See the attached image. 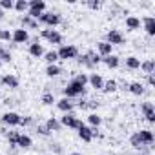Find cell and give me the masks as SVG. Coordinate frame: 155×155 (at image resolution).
<instances>
[{"instance_id":"cell-7","label":"cell","mask_w":155,"mask_h":155,"mask_svg":"<svg viewBox=\"0 0 155 155\" xmlns=\"http://www.w3.org/2000/svg\"><path fill=\"white\" fill-rule=\"evenodd\" d=\"M11 42L17 46V44H26V42H29V33H28V29H24V28H17L15 31H11Z\"/></svg>"},{"instance_id":"cell-16","label":"cell","mask_w":155,"mask_h":155,"mask_svg":"<svg viewBox=\"0 0 155 155\" xmlns=\"http://www.w3.org/2000/svg\"><path fill=\"white\" fill-rule=\"evenodd\" d=\"M124 24H126V28H128L130 31H139V29H140V18H139V17H135V15L126 17Z\"/></svg>"},{"instance_id":"cell-27","label":"cell","mask_w":155,"mask_h":155,"mask_svg":"<svg viewBox=\"0 0 155 155\" xmlns=\"http://www.w3.org/2000/svg\"><path fill=\"white\" fill-rule=\"evenodd\" d=\"M28 6H29V9L38 11V13H44L46 11V2H44V0H29Z\"/></svg>"},{"instance_id":"cell-15","label":"cell","mask_w":155,"mask_h":155,"mask_svg":"<svg viewBox=\"0 0 155 155\" xmlns=\"http://www.w3.org/2000/svg\"><path fill=\"white\" fill-rule=\"evenodd\" d=\"M128 91H130L131 95H135V97H142V95L146 93V88H144L142 82H130V84H128Z\"/></svg>"},{"instance_id":"cell-23","label":"cell","mask_w":155,"mask_h":155,"mask_svg":"<svg viewBox=\"0 0 155 155\" xmlns=\"http://www.w3.org/2000/svg\"><path fill=\"white\" fill-rule=\"evenodd\" d=\"M20 22H22V28H24V29H38V20H33V18L28 17V15H24V17L20 18Z\"/></svg>"},{"instance_id":"cell-12","label":"cell","mask_w":155,"mask_h":155,"mask_svg":"<svg viewBox=\"0 0 155 155\" xmlns=\"http://www.w3.org/2000/svg\"><path fill=\"white\" fill-rule=\"evenodd\" d=\"M88 84H90L93 90L101 91V90H102V86H104V79H102L99 73H91V75L88 77Z\"/></svg>"},{"instance_id":"cell-37","label":"cell","mask_w":155,"mask_h":155,"mask_svg":"<svg viewBox=\"0 0 155 155\" xmlns=\"http://www.w3.org/2000/svg\"><path fill=\"white\" fill-rule=\"evenodd\" d=\"M13 8H15L13 0H0V9H2V11H11Z\"/></svg>"},{"instance_id":"cell-34","label":"cell","mask_w":155,"mask_h":155,"mask_svg":"<svg viewBox=\"0 0 155 155\" xmlns=\"http://www.w3.org/2000/svg\"><path fill=\"white\" fill-rule=\"evenodd\" d=\"M44 60L48 62V66H49V64H57V60H58L57 51H53V49H51V51H46V53H44Z\"/></svg>"},{"instance_id":"cell-19","label":"cell","mask_w":155,"mask_h":155,"mask_svg":"<svg viewBox=\"0 0 155 155\" xmlns=\"http://www.w3.org/2000/svg\"><path fill=\"white\" fill-rule=\"evenodd\" d=\"M28 51H29V55H31L33 58H40V57H44V53H46L40 42H37V44H29Z\"/></svg>"},{"instance_id":"cell-31","label":"cell","mask_w":155,"mask_h":155,"mask_svg":"<svg viewBox=\"0 0 155 155\" xmlns=\"http://www.w3.org/2000/svg\"><path fill=\"white\" fill-rule=\"evenodd\" d=\"M77 62H79L81 66H86L88 69H95V66L91 64V60H90L88 53H84V55H79V57H77Z\"/></svg>"},{"instance_id":"cell-25","label":"cell","mask_w":155,"mask_h":155,"mask_svg":"<svg viewBox=\"0 0 155 155\" xmlns=\"http://www.w3.org/2000/svg\"><path fill=\"white\" fill-rule=\"evenodd\" d=\"M64 73V69L60 68V66H57V64H49L48 68H46V75L49 77V79H55V77H58V75H62Z\"/></svg>"},{"instance_id":"cell-13","label":"cell","mask_w":155,"mask_h":155,"mask_svg":"<svg viewBox=\"0 0 155 155\" xmlns=\"http://www.w3.org/2000/svg\"><path fill=\"white\" fill-rule=\"evenodd\" d=\"M137 133H139L140 140L144 142V146H148V148H150V146L153 144V140H155V135H153V131H151V130H146V128H144V130H139Z\"/></svg>"},{"instance_id":"cell-35","label":"cell","mask_w":155,"mask_h":155,"mask_svg":"<svg viewBox=\"0 0 155 155\" xmlns=\"http://www.w3.org/2000/svg\"><path fill=\"white\" fill-rule=\"evenodd\" d=\"M40 102H42L44 106H51V104H53V102H57V101H55V95H53V93L46 91V93L40 97Z\"/></svg>"},{"instance_id":"cell-46","label":"cell","mask_w":155,"mask_h":155,"mask_svg":"<svg viewBox=\"0 0 155 155\" xmlns=\"http://www.w3.org/2000/svg\"><path fill=\"white\" fill-rule=\"evenodd\" d=\"M69 155H82V153H79V151H73V153H69Z\"/></svg>"},{"instance_id":"cell-6","label":"cell","mask_w":155,"mask_h":155,"mask_svg":"<svg viewBox=\"0 0 155 155\" xmlns=\"http://www.w3.org/2000/svg\"><path fill=\"white\" fill-rule=\"evenodd\" d=\"M140 113H142V117H144L150 124L155 122V106H153L151 101H146V102L140 104Z\"/></svg>"},{"instance_id":"cell-3","label":"cell","mask_w":155,"mask_h":155,"mask_svg":"<svg viewBox=\"0 0 155 155\" xmlns=\"http://www.w3.org/2000/svg\"><path fill=\"white\" fill-rule=\"evenodd\" d=\"M58 122L62 124V128H69V130H79L81 124H82V120L77 117L75 113H64Z\"/></svg>"},{"instance_id":"cell-42","label":"cell","mask_w":155,"mask_h":155,"mask_svg":"<svg viewBox=\"0 0 155 155\" xmlns=\"http://www.w3.org/2000/svg\"><path fill=\"white\" fill-rule=\"evenodd\" d=\"M31 124H33V117H31V115H26V117L20 119V126L26 128V126H31Z\"/></svg>"},{"instance_id":"cell-33","label":"cell","mask_w":155,"mask_h":155,"mask_svg":"<svg viewBox=\"0 0 155 155\" xmlns=\"http://www.w3.org/2000/svg\"><path fill=\"white\" fill-rule=\"evenodd\" d=\"M18 131H13V130H9L8 131V135H6V139H8V142H9V146L11 148H15L17 146V142H18Z\"/></svg>"},{"instance_id":"cell-22","label":"cell","mask_w":155,"mask_h":155,"mask_svg":"<svg viewBox=\"0 0 155 155\" xmlns=\"http://www.w3.org/2000/svg\"><path fill=\"white\" fill-rule=\"evenodd\" d=\"M144 75H151V73H155V62L151 60V58H146L144 62H140V68H139Z\"/></svg>"},{"instance_id":"cell-11","label":"cell","mask_w":155,"mask_h":155,"mask_svg":"<svg viewBox=\"0 0 155 155\" xmlns=\"http://www.w3.org/2000/svg\"><path fill=\"white\" fill-rule=\"evenodd\" d=\"M57 108H58L62 113H73V110H75V102H73L71 99L62 97L60 101H57Z\"/></svg>"},{"instance_id":"cell-39","label":"cell","mask_w":155,"mask_h":155,"mask_svg":"<svg viewBox=\"0 0 155 155\" xmlns=\"http://www.w3.org/2000/svg\"><path fill=\"white\" fill-rule=\"evenodd\" d=\"M0 42H11V31L9 29H0Z\"/></svg>"},{"instance_id":"cell-24","label":"cell","mask_w":155,"mask_h":155,"mask_svg":"<svg viewBox=\"0 0 155 155\" xmlns=\"http://www.w3.org/2000/svg\"><path fill=\"white\" fill-rule=\"evenodd\" d=\"M119 90V82L117 81H113V79H110V81H106L104 82V86H102V90L101 91H104L106 95H110V93H115Z\"/></svg>"},{"instance_id":"cell-41","label":"cell","mask_w":155,"mask_h":155,"mask_svg":"<svg viewBox=\"0 0 155 155\" xmlns=\"http://www.w3.org/2000/svg\"><path fill=\"white\" fill-rule=\"evenodd\" d=\"M73 79H75L77 82H81L82 86H86V84H88V75H86V73H79V75H75Z\"/></svg>"},{"instance_id":"cell-32","label":"cell","mask_w":155,"mask_h":155,"mask_svg":"<svg viewBox=\"0 0 155 155\" xmlns=\"http://www.w3.org/2000/svg\"><path fill=\"white\" fill-rule=\"evenodd\" d=\"M13 9H15L17 13H28V9H29V6H28V0H17Z\"/></svg>"},{"instance_id":"cell-44","label":"cell","mask_w":155,"mask_h":155,"mask_svg":"<svg viewBox=\"0 0 155 155\" xmlns=\"http://www.w3.org/2000/svg\"><path fill=\"white\" fill-rule=\"evenodd\" d=\"M51 146V151H55V153H62V146L58 144V142H53V144H49Z\"/></svg>"},{"instance_id":"cell-40","label":"cell","mask_w":155,"mask_h":155,"mask_svg":"<svg viewBox=\"0 0 155 155\" xmlns=\"http://www.w3.org/2000/svg\"><path fill=\"white\" fill-rule=\"evenodd\" d=\"M86 6H88L91 11H99V9H101V6H102V2H99V0H88Z\"/></svg>"},{"instance_id":"cell-9","label":"cell","mask_w":155,"mask_h":155,"mask_svg":"<svg viewBox=\"0 0 155 155\" xmlns=\"http://www.w3.org/2000/svg\"><path fill=\"white\" fill-rule=\"evenodd\" d=\"M20 115L15 113V111H6L2 115V124L4 126H9V128H15V126H20Z\"/></svg>"},{"instance_id":"cell-10","label":"cell","mask_w":155,"mask_h":155,"mask_svg":"<svg viewBox=\"0 0 155 155\" xmlns=\"http://www.w3.org/2000/svg\"><path fill=\"white\" fill-rule=\"evenodd\" d=\"M0 84L6 86V88H9V90H17V88L20 86V81H18V77L8 73V75H4L2 79H0Z\"/></svg>"},{"instance_id":"cell-47","label":"cell","mask_w":155,"mask_h":155,"mask_svg":"<svg viewBox=\"0 0 155 155\" xmlns=\"http://www.w3.org/2000/svg\"><path fill=\"white\" fill-rule=\"evenodd\" d=\"M2 49H4V48H2V46H0V53H2Z\"/></svg>"},{"instance_id":"cell-17","label":"cell","mask_w":155,"mask_h":155,"mask_svg":"<svg viewBox=\"0 0 155 155\" xmlns=\"http://www.w3.org/2000/svg\"><path fill=\"white\" fill-rule=\"evenodd\" d=\"M142 24H144V31H146V35H148V37H153V35H155V18L148 15V17L142 18Z\"/></svg>"},{"instance_id":"cell-18","label":"cell","mask_w":155,"mask_h":155,"mask_svg":"<svg viewBox=\"0 0 155 155\" xmlns=\"http://www.w3.org/2000/svg\"><path fill=\"white\" fill-rule=\"evenodd\" d=\"M97 53H99L101 57L113 55V46H111V44H108L106 40H102V42H97Z\"/></svg>"},{"instance_id":"cell-36","label":"cell","mask_w":155,"mask_h":155,"mask_svg":"<svg viewBox=\"0 0 155 155\" xmlns=\"http://www.w3.org/2000/svg\"><path fill=\"white\" fill-rule=\"evenodd\" d=\"M13 60V55H11V51L9 49H2V53H0V62H6V64H9Z\"/></svg>"},{"instance_id":"cell-14","label":"cell","mask_w":155,"mask_h":155,"mask_svg":"<svg viewBox=\"0 0 155 155\" xmlns=\"http://www.w3.org/2000/svg\"><path fill=\"white\" fill-rule=\"evenodd\" d=\"M79 131V137H81V140H84V142H91L93 140V133H91V128L90 126H86L84 122L81 124V128L77 130Z\"/></svg>"},{"instance_id":"cell-26","label":"cell","mask_w":155,"mask_h":155,"mask_svg":"<svg viewBox=\"0 0 155 155\" xmlns=\"http://www.w3.org/2000/svg\"><path fill=\"white\" fill-rule=\"evenodd\" d=\"M102 62H104L110 69H115V68H119V64H120V60H119V57H117V55H108V57H102Z\"/></svg>"},{"instance_id":"cell-4","label":"cell","mask_w":155,"mask_h":155,"mask_svg":"<svg viewBox=\"0 0 155 155\" xmlns=\"http://www.w3.org/2000/svg\"><path fill=\"white\" fill-rule=\"evenodd\" d=\"M57 55H58V60H73V58L79 57V49H77V46H73V44L60 46Z\"/></svg>"},{"instance_id":"cell-21","label":"cell","mask_w":155,"mask_h":155,"mask_svg":"<svg viewBox=\"0 0 155 155\" xmlns=\"http://www.w3.org/2000/svg\"><path fill=\"white\" fill-rule=\"evenodd\" d=\"M130 146H131L133 150H139V151H142V150H146V148H148V146H144V142L140 140V137H139V133H137V131L130 137Z\"/></svg>"},{"instance_id":"cell-29","label":"cell","mask_w":155,"mask_h":155,"mask_svg":"<svg viewBox=\"0 0 155 155\" xmlns=\"http://www.w3.org/2000/svg\"><path fill=\"white\" fill-rule=\"evenodd\" d=\"M126 68L130 69V71H137L139 68H140V60L137 58V57H126Z\"/></svg>"},{"instance_id":"cell-30","label":"cell","mask_w":155,"mask_h":155,"mask_svg":"<svg viewBox=\"0 0 155 155\" xmlns=\"http://www.w3.org/2000/svg\"><path fill=\"white\" fill-rule=\"evenodd\" d=\"M88 122H90L91 128H99V126L102 124V117H101L99 113H90V115H88Z\"/></svg>"},{"instance_id":"cell-48","label":"cell","mask_w":155,"mask_h":155,"mask_svg":"<svg viewBox=\"0 0 155 155\" xmlns=\"http://www.w3.org/2000/svg\"><path fill=\"white\" fill-rule=\"evenodd\" d=\"M0 68H2V62H0Z\"/></svg>"},{"instance_id":"cell-38","label":"cell","mask_w":155,"mask_h":155,"mask_svg":"<svg viewBox=\"0 0 155 155\" xmlns=\"http://www.w3.org/2000/svg\"><path fill=\"white\" fill-rule=\"evenodd\" d=\"M35 131H37L38 135H42V137H49V135H51V131H49V130L46 128V124H37Z\"/></svg>"},{"instance_id":"cell-8","label":"cell","mask_w":155,"mask_h":155,"mask_svg":"<svg viewBox=\"0 0 155 155\" xmlns=\"http://www.w3.org/2000/svg\"><path fill=\"white\" fill-rule=\"evenodd\" d=\"M40 37L46 38L49 44H55V46L62 44V35H60L58 31H55V29H42V31H40Z\"/></svg>"},{"instance_id":"cell-20","label":"cell","mask_w":155,"mask_h":155,"mask_svg":"<svg viewBox=\"0 0 155 155\" xmlns=\"http://www.w3.org/2000/svg\"><path fill=\"white\" fill-rule=\"evenodd\" d=\"M31 146H33V139H31L29 135H24V133H20V135H18L17 148H20V150H29Z\"/></svg>"},{"instance_id":"cell-45","label":"cell","mask_w":155,"mask_h":155,"mask_svg":"<svg viewBox=\"0 0 155 155\" xmlns=\"http://www.w3.org/2000/svg\"><path fill=\"white\" fill-rule=\"evenodd\" d=\"M2 18H4V11H2V9H0V20H2Z\"/></svg>"},{"instance_id":"cell-2","label":"cell","mask_w":155,"mask_h":155,"mask_svg":"<svg viewBox=\"0 0 155 155\" xmlns=\"http://www.w3.org/2000/svg\"><path fill=\"white\" fill-rule=\"evenodd\" d=\"M38 22L44 24V26H48V29H51V28H55V26H58V24L62 22V17H60L58 13H53V11H44V13L40 15Z\"/></svg>"},{"instance_id":"cell-28","label":"cell","mask_w":155,"mask_h":155,"mask_svg":"<svg viewBox=\"0 0 155 155\" xmlns=\"http://www.w3.org/2000/svg\"><path fill=\"white\" fill-rule=\"evenodd\" d=\"M44 124H46V128H48L49 131H60V130H62V124H60L58 119H55V117H49Z\"/></svg>"},{"instance_id":"cell-1","label":"cell","mask_w":155,"mask_h":155,"mask_svg":"<svg viewBox=\"0 0 155 155\" xmlns=\"http://www.w3.org/2000/svg\"><path fill=\"white\" fill-rule=\"evenodd\" d=\"M62 93H64V97L66 99H75V97H81V95H86V86H82L81 82H77L75 79H71L69 82H68V86L62 90Z\"/></svg>"},{"instance_id":"cell-43","label":"cell","mask_w":155,"mask_h":155,"mask_svg":"<svg viewBox=\"0 0 155 155\" xmlns=\"http://www.w3.org/2000/svg\"><path fill=\"white\" fill-rule=\"evenodd\" d=\"M146 82H148V86H150V88H155V73L146 75Z\"/></svg>"},{"instance_id":"cell-5","label":"cell","mask_w":155,"mask_h":155,"mask_svg":"<svg viewBox=\"0 0 155 155\" xmlns=\"http://www.w3.org/2000/svg\"><path fill=\"white\" fill-rule=\"evenodd\" d=\"M106 42L111 44V46H124L126 44V38H124V35L119 29H110L106 33Z\"/></svg>"}]
</instances>
